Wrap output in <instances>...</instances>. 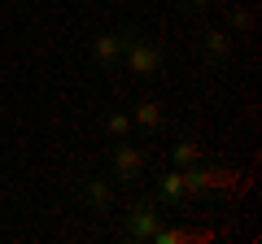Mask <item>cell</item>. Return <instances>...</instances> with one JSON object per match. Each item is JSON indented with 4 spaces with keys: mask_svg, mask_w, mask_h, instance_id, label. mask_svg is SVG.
I'll list each match as a JSON object with an SVG mask.
<instances>
[{
    "mask_svg": "<svg viewBox=\"0 0 262 244\" xmlns=\"http://www.w3.org/2000/svg\"><path fill=\"white\" fill-rule=\"evenodd\" d=\"M75 197L88 214H110L114 209V179H79Z\"/></svg>",
    "mask_w": 262,
    "mask_h": 244,
    "instance_id": "52a82bcc",
    "label": "cell"
},
{
    "mask_svg": "<svg viewBox=\"0 0 262 244\" xmlns=\"http://www.w3.org/2000/svg\"><path fill=\"white\" fill-rule=\"evenodd\" d=\"M196 53H201V66L206 70H223L232 61V35L223 27H206L201 39H196Z\"/></svg>",
    "mask_w": 262,
    "mask_h": 244,
    "instance_id": "8992f818",
    "label": "cell"
},
{
    "mask_svg": "<svg viewBox=\"0 0 262 244\" xmlns=\"http://www.w3.org/2000/svg\"><path fill=\"white\" fill-rule=\"evenodd\" d=\"M0 235H5V214H0Z\"/></svg>",
    "mask_w": 262,
    "mask_h": 244,
    "instance_id": "4fadbf2b",
    "label": "cell"
},
{
    "mask_svg": "<svg viewBox=\"0 0 262 244\" xmlns=\"http://www.w3.org/2000/svg\"><path fill=\"white\" fill-rule=\"evenodd\" d=\"M105 135H110V140H127V135H131V113L110 109V113H105Z\"/></svg>",
    "mask_w": 262,
    "mask_h": 244,
    "instance_id": "8fae6325",
    "label": "cell"
},
{
    "mask_svg": "<svg viewBox=\"0 0 262 244\" xmlns=\"http://www.w3.org/2000/svg\"><path fill=\"white\" fill-rule=\"evenodd\" d=\"M192 161H201V144L192 140V135H179L175 144H170V166H192Z\"/></svg>",
    "mask_w": 262,
    "mask_h": 244,
    "instance_id": "9c48e42d",
    "label": "cell"
},
{
    "mask_svg": "<svg viewBox=\"0 0 262 244\" xmlns=\"http://www.w3.org/2000/svg\"><path fill=\"white\" fill-rule=\"evenodd\" d=\"M118 44H122V66H127L131 75L162 79V70H166V53H162L158 39H149L136 22H122V27H118Z\"/></svg>",
    "mask_w": 262,
    "mask_h": 244,
    "instance_id": "6da1fadb",
    "label": "cell"
},
{
    "mask_svg": "<svg viewBox=\"0 0 262 244\" xmlns=\"http://www.w3.org/2000/svg\"><path fill=\"white\" fill-rule=\"evenodd\" d=\"M131 127H136L140 135H162V127H166V109H162V101L144 96V101L131 109Z\"/></svg>",
    "mask_w": 262,
    "mask_h": 244,
    "instance_id": "ba28073f",
    "label": "cell"
},
{
    "mask_svg": "<svg viewBox=\"0 0 262 244\" xmlns=\"http://www.w3.org/2000/svg\"><path fill=\"white\" fill-rule=\"evenodd\" d=\"M249 27H253V13L245 5H223V31L227 35H245Z\"/></svg>",
    "mask_w": 262,
    "mask_h": 244,
    "instance_id": "30bf717a",
    "label": "cell"
},
{
    "mask_svg": "<svg viewBox=\"0 0 262 244\" xmlns=\"http://www.w3.org/2000/svg\"><path fill=\"white\" fill-rule=\"evenodd\" d=\"M158 227H162V205H158L153 197H136V201H127V209H122V231H118V240H127V244H149Z\"/></svg>",
    "mask_w": 262,
    "mask_h": 244,
    "instance_id": "7a4b0ae2",
    "label": "cell"
},
{
    "mask_svg": "<svg viewBox=\"0 0 262 244\" xmlns=\"http://www.w3.org/2000/svg\"><path fill=\"white\" fill-rule=\"evenodd\" d=\"M110 179L122 183V188H136V183L144 179V149H136V144H127V140H114V149H110Z\"/></svg>",
    "mask_w": 262,
    "mask_h": 244,
    "instance_id": "3957f363",
    "label": "cell"
},
{
    "mask_svg": "<svg viewBox=\"0 0 262 244\" xmlns=\"http://www.w3.org/2000/svg\"><path fill=\"white\" fill-rule=\"evenodd\" d=\"M153 201H158L162 209H179V214L192 209V201H188V192H184V175H179V166L162 170V175L153 179Z\"/></svg>",
    "mask_w": 262,
    "mask_h": 244,
    "instance_id": "5b68a950",
    "label": "cell"
},
{
    "mask_svg": "<svg viewBox=\"0 0 262 244\" xmlns=\"http://www.w3.org/2000/svg\"><path fill=\"white\" fill-rule=\"evenodd\" d=\"M179 9H184L188 18H201L206 9H214V0H179Z\"/></svg>",
    "mask_w": 262,
    "mask_h": 244,
    "instance_id": "7c38bea8",
    "label": "cell"
},
{
    "mask_svg": "<svg viewBox=\"0 0 262 244\" xmlns=\"http://www.w3.org/2000/svg\"><path fill=\"white\" fill-rule=\"evenodd\" d=\"M88 61H92L101 75L122 70V44H118V31H96V35L88 39Z\"/></svg>",
    "mask_w": 262,
    "mask_h": 244,
    "instance_id": "277c9868",
    "label": "cell"
}]
</instances>
